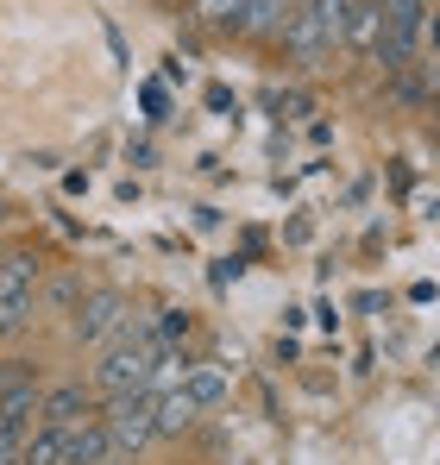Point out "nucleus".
I'll return each instance as SVG.
<instances>
[{"instance_id":"5","label":"nucleus","mask_w":440,"mask_h":465,"mask_svg":"<svg viewBox=\"0 0 440 465\" xmlns=\"http://www.w3.org/2000/svg\"><path fill=\"white\" fill-rule=\"evenodd\" d=\"M75 333H82V340H133V302L114 296V290L88 296L82 314H75Z\"/></svg>"},{"instance_id":"3","label":"nucleus","mask_w":440,"mask_h":465,"mask_svg":"<svg viewBox=\"0 0 440 465\" xmlns=\"http://www.w3.org/2000/svg\"><path fill=\"white\" fill-rule=\"evenodd\" d=\"M32 283H38V258L32 252H6L0 258V340H13L32 321Z\"/></svg>"},{"instance_id":"15","label":"nucleus","mask_w":440,"mask_h":465,"mask_svg":"<svg viewBox=\"0 0 440 465\" xmlns=\"http://www.w3.org/2000/svg\"><path fill=\"white\" fill-rule=\"evenodd\" d=\"M19 384H32V378H25V359H0V396L19 390Z\"/></svg>"},{"instance_id":"16","label":"nucleus","mask_w":440,"mask_h":465,"mask_svg":"<svg viewBox=\"0 0 440 465\" xmlns=\"http://www.w3.org/2000/svg\"><path fill=\"white\" fill-rule=\"evenodd\" d=\"M428 94H440V57H428Z\"/></svg>"},{"instance_id":"9","label":"nucleus","mask_w":440,"mask_h":465,"mask_svg":"<svg viewBox=\"0 0 440 465\" xmlns=\"http://www.w3.org/2000/svg\"><path fill=\"white\" fill-rule=\"evenodd\" d=\"M88 415H95V402H88L82 384H57V390H45V402H38L45 428H70V421H88Z\"/></svg>"},{"instance_id":"11","label":"nucleus","mask_w":440,"mask_h":465,"mask_svg":"<svg viewBox=\"0 0 440 465\" xmlns=\"http://www.w3.org/2000/svg\"><path fill=\"white\" fill-rule=\"evenodd\" d=\"M151 421H157V434H183L189 421H195V402H189V390H164V396H151Z\"/></svg>"},{"instance_id":"10","label":"nucleus","mask_w":440,"mask_h":465,"mask_svg":"<svg viewBox=\"0 0 440 465\" xmlns=\"http://www.w3.org/2000/svg\"><path fill=\"white\" fill-rule=\"evenodd\" d=\"M340 45H353V51L377 57V45H384V6H377V0H353V13H346V32H340Z\"/></svg>"},{"instance_id":"12","label":"nucleus","mask_w":440,"mask_h":465,"mask_svg":"<svg viewBox=\"0 0 440 465\" xmlns=\"http://www.w3.org/2000/svg\"><path fill=\"white\" fill-rule=\"evenodd\" d=\"M183 390H189L195 409H208V402L226 396V371H220V365H189V371H183Z\"/></svg>"},{"instance_id":"13","label":"nucleus","mask_w":440,"mask_h":465,"mask_svg":"<svg viewBox=\"0 0 440 465\" xmlns=\"http://www.w3.org/2000/svg\"><path fill=\"white\" fill-rule=\"evenodd\" d=\"M183 19H189V25H215V32H233V19H239V0H183Z\"/></svg>"},{"instance_id":"2","label":"nucleus","mask_w":440,"mask_h":465,"mask_svg":"<svg viewBox=\"0 0 440 465\" xmlns=\"http://www.w3.org/2000/svg\"><path fill=\"white\" fill-rule=\"evenodd\" d=\"M170 346H157L151 333H133V340H120L107 359H101V371H95V384L107 390V396H145L151 378H157V359H164Z\"/></svg>"},{"instance_id":"17","label":"nucleus","mask_w":440,"mask_h":465,"mask_svg":"<svg viewBox=\"0 0 440 465\" xmlns=\"http://www.w3.org/2000/svg\"><path fill=\"white\" fill-rule=\"evenodd\" d=\"M0 465H25V460H19V447H0Z\"/></svg>"},{"instance_id":"6","label":"nucleus","mask_w":440,"mask_h":465,"mask_svg":"<svg viewBox=\"0 0 440 465\" xmlns=\"http://www.w3.org/2000/svg\"><path fill=\"white\" fill-rule=\"evenodd\" d=\"M38 402H45V390H38V384H19V390L0 396V447H25V440H32Z\"/></svg>"},{"instance_id":"8","label":"nucleus","mask_w":440,"mask_h":465,"mask_svg":"<svg viewBox=\"0 0 440 465\" xmlns=\"http://www.w3.org/2000/svg\"><path fill=\"white\" fill-rule=\"evenodd\" d=\"M284 25H290L284 0H239V19H233L239 38H284Z\"/></svg>"},{"instance_id":"7","label":"nucleus","mask_w":440,"mask_h":465,"mask_svg":"<svg viewBox=\"0 0 440 465\" xmlns=\"http://www.w3.org/2000/svg\"><path fill=\"white\" fill-rule=\"evenodd\" d=\"M107 460H114V440H107V428L95 415L64 428V465H107Z\"/></svg>"},{"instance_id":"14","label":"nucleus","mask_w":440,"mask_h":465,"mask_svg":"<svg viewBox=\"0 0 440 465\" xmlns=\"http://www.w3.org/2000/svg\"><path fill=\"white\" fill-rule=\"evenodd\" d=\"M25 465H64V428H38L25 447H19Z\"/></svg>"},{"instance_id":"4","label":"nucleus","mask_w":440,"mask_h":465,"mask_svg":"<svg viewBox=\"0 0 440 465\" xmlns=\"http://www.w3.org/2000/svg\"><path fill=\"white\" fill-rule=\"evenodd\" d=\"M114 440V453H139L145 440H157V421H151V396H107V409L95 415Z\"/></svg>"},{"instance_id":"1","label":"nucleus","mask_w":440,"mask_h":465,"mask_svg":"<svg viewBox=\"0 0 440 465\" xmlns=\"http://www.w3.org/2000/svg\"><path fill=\"white\" fill-rule=\"evenodd\" d=\"M346 13H353V0H302L290 13V25H284V51H290L295 64H321L334 45H340V32H346Z\"/></svg>"},{"instance_id":"18","label":"nucleus","mask_w":440,"mask_h":465,"mask_svg":"<svg viewBox=\"0 0 440 465\" xmlns=\"http://www.w3.org/2000/svg\"><path fill=\"white\" fill-rule=\"evenodd\" d=\"M284 6H290V13H295V6H302V0H284Z\"/></svg>"}]
</instances>
